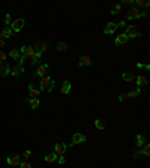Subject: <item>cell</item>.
Here are the masks:
<instances>
[{
	"label": "cell",
	"mask_w": 150,
	"mask_h": 168,
	"mask_svg": "<svg viewBox=\"0 0 150 168\" xmlns=\"http://www.w3.org/2000/svg\"><path fill=\"white\" fill-rule=\"evenodd\" d=\"M39 87H41V92H45V93H50L54 90V80L51 77H42L41 81H39Z\"/></svg>",
	"instance_id": "6da1fadb"
},
{
	"label": "cell",
	"mask_w": 150,
	"mask_h": 168,
	"mask_svg": "<svg viewBox=\"0 0 150 168\" xmlns=\"http://www.w3.org/2000/svg\"><path fill=\"white\" fill-rule=\"evenodd\" d=\"M149 15V11L146 9V11H140V9H137V8H132V9H129V12H128V15L125 17L126 20H138V18H141V17H147Z\"/></svg>",
	"instance_id": "7a4b0ae2"
},
{
	"label": "cell",
	"mask_w": 150,
	"mask_h": 168,
	"mask_svg": "<svg viewBox=\"0 0 150 168\" xmlns=\"http://www.w3.org/2000/svg\"><path fill=\"white\" fill-rule=\"evenodd\" d=\"M125 35L131 39H135V38H140L141 36V32L135 27V26H126L125 27Z\"/></svg>",
	"instance_id": "3957f363"
},
{
	"label": "cell",
	"mask_w": 150,
	"mask_h": 168,
	"mask_svg": "<svg viewBox=\"0 0 150 168\" xmlns=\"http://www.w3.org/2000/svg\"><path fill=\"white\" fill-rule=\"evenodd\" d=\"M11 30L12 32H15V33H20L21 30H23V27H24V20L23 18H17V20H14L12 21V24H11Z\"/></svg>",
	"instance_id": "277c9868"
},
{
	"label": "cell",
	"mask_w": 150,
	"mask_h": 168,
	"mask_svg": "<svg viewBox=\"0 0 150 168\" xmlns=\"http://www.w3.org/2000/svg\"><path fill=\"white\" fill-rule=\"evenodd\" d=\"M86 141V135H83V134H80V132H75L74 135H72V143L69 144V147L71 146H75V144H81V143H84Z\"/></svg>",
	"instance_id": "5b68a950"
},
{
	"label": "cell",
	"mask_w": 150,
	"mask_h": 168,
	"mask_svg": "<svg viewBox=\"0 0 150 168\" xmlns=\"http://www.w3.org/2000/svg\"><path fill=\"white\" fill-rule=\"evenodd\" d=\"M6 162L9 165H12V167H18L21 164V156L20 155H11V156L6 158Z\"/></svg>",
	"instance_id": "8992f818"
},
{
	"label": "cell",
	"mask_w": 150,
	"mask_h": 168,
	"mask_svg": "<svg viewBox=\"0 0 150 168\" xmlns=\"http://www.w3.org/2000/svg\"><path fill=\"white\" fill-rule=\"evenodd\" d=\"M66 149H68V144L59 143V144H56V146H54V153H56L57 156H63L65 152H66Z\"/></svg>",
	"instance_id": "52a82bcc"
},
{
	"label": "cell",
	"mask_w": 150,
	"mask_h": 168,
	"mask_svg": "<svg viewBox=\"0 0 150 168\" xmlns=\"http://www.w3.org/2000/svg\"><path fill=\"white\" fill-rule=\"evenodd\" d=\"M24 72V68L21 66V65H15V66H11V71H9V74L12 75V77H20L21 74Z\"/></svg>",
	"instance_id": "ba28073f"
},
{
	"label": "cell",
	"mask_w": 150,
	"mask_h": 168,
	"mask_svg": "<svg viewBox=\"0 0 150 168\" xmlns=\"http://www.w3.org/2000/svg\"><path fill=\"white\" fill-rule=\"evenodd\" d=\"M117 27H119V26H117V23H113V21H111V23H108L107 26H105L104 33H105V35H113V33L117 32Z\"/></svg>",
	"instance_id": "9c48e42d"
},
{
	"label": "cell",
	"mask_w": 150,
	"mask_h": 168,
	"mask_svg": "<svg viewBox=\"0 0 150 168\" xmlns=\"http://www.w3.org/2000/svg\"><path fill=\"white\" fill-rule=\"evenodd\" d=\"M47 71H48V65H47V63L39 65V66L36 68V71H35V75L39 77V78H42V77H45V72H47Z\"/></svg>",
	"instance_id": "30bf717a"
},
{
	"label": "cell",
	"mask_w": 150,
	"mask_h": 168,
	"mask_svg": "<svg viewBox=\"0 0 150 168\" xmlns=\"http://www.w3.org/2000/svg\"><path fill=\"white\" fill-rule=\"evenodd\" d=\"M9 71H11L9 63H6V62H0V75H2V77L9 75Z\"/></svg>",
	"instance_id": "8fae6325"
},
{
	"label": "cell",
	"mask_w": 150,
	"mask_h": 168,
	"mask_svg": "<svg viewBox=\"0 0 150 168\" xmlns=\"http://www.w3.org/2000/svg\"><path fill=\"white\" fill-rule=\"evenodd\" d=\"M71 89H72L71 83H69L68 80H65L63 84H62V87H60V93H62V95H69V93H71Z\"/></svg>",
	"instance_id": "7c38bea8"
},
{
	"label": "cell",
	"mask_w": 150,
	"mask_h": 168,
	"mask_svg": "<svg viewBox=\"0 0 150 168\" xmlns=\"http://www.w3.org/2000/svg\"><path fill=\"white\" fill-rule=\"evenodd\" d=\"M128 41H129V38H128L126 35H125V33H122V35H119V36L116 38L114 44H116V45H125Z\"/></svg>",
	"instance_id": "4fadbf2b"
},
{
	"label": "cell",
	"mask_w": 150,
	"mask_h": 168,
	"mask_svg": "<svg viewBox=\"0 0 150 168\" xmlns=\"http://www.w3.org/2000/svg\"><path fill=\"white\" fill-rule=\"evenodd\" d=\"M29 93H30V98H33V99H39L41 90L35 89V87H33V84H29Z\"/></svg>",
	"instance_id": "5bb4252c"
},
{
	"label": "cell",
	"mask_w": 150,
	"mask_h": 168,
	"mask_svg": "<svg viewBox=\"0 0 150 168\" xmlns=\"http://www.w3.org/2000/svg\"><path fill=\"white\" fill-rule=\"evenodd\" d=\"M144 144H146V137L141 135V134L137 135V137H135V146H137V149H141Z\"/></svg>",
	"instance_id": "9a60e30c"
},
{
	"label": "cell",
	"mask_w": 150,
	"mask_h": 168,
	"mask_svg": "<svg viewBox=\"0 0 150 168\" xmlns=\"http://www.w3.org/2000/svg\"><path fill=\"white\" fill-rule=\"evenodd\" d=\"M24 56H26L27 59H33L35 56H36V50L33 47H27L26 45V51H24Z\"/></svg>",
	"instance_id": "2e32d148"
},
{
	"label": "cell",
	"mask_w": 150,
	"mask_h": 168,
	"mask_svg": "<svg viewBox=\"0 0 150 168\" xmlns=\"http://www.w3.org/2000/svg\"><path fill=\"white\" fill-rule=\"evenodd\" d=\"M92 65V59L89 57V56H83L81 59H80V62H78V66L81 68V66H90Z\"/></svg>",
	"instance_id": "e0dca14e"
},
{
	"label": "cell",
	"mask_w": 150,
	"mask_h": 168,
	"mask_svg": "<svg viewBox=\"0 0 150 168\" xmlns=\"http://www.w3.org/2000/svg\"><path fill=\"white\" fill-rule=\"evenodd\" d=\"M135 81H137V86H138V89H141L143 86H146V84H147V78H146L144 75H138V77L135 78Z\"/></svg>",
	"instance_id": "ac0fdd59"
},
{
	"label": "cell",
	"mask_w": 150,
	"mask_h": 168,
	"mask_svg": "<svg viewBox=\"0 0 150 168\" xmlns=\"http://www.w3.org/2000/svg\"><path fill=\"white\" fill-rule=\"evenodd\" d=\"M11 36H12L11 27H5V29L2 30V33H0V38H3V39H8V38H11Z\"/></svg>",
	"instance_id": "d6986e66"
},
{
	"label": "cell",
	"mask_w": 150,
	"mask_h": 168,
	"mask_svg": "<svg viewBox=\"0 0 150 168\" xmlns=\"http://www.w3.org/2000/svg\"><path fill=\"white\" fill-rule=\"evenodd\" d=\"M27 102H29V105H30L33 110H36V108L41 105V101H39V99H33V98H29Z\"/></svg>",
	"instance_id": "ffe728a7"
},
{
	"label": "cell",
	"mask_w": 150,
	"mask_h": 168,
	"mask_svg": "<svg viewBox=\"0 0 150 168\" xmlns=\"http://www.w3.org/2000/svg\"><path fill=\"white\" fill-rule=\"evenodd\" d=\"M120 8H122V5H119V3H114V5H111V8H110V12H111L113 15H117V14H120Z\"/></svg>",
	"instance_id": "44dd1931"
},
{
	"label": "cell",
	"mask_w": 150,
	"mask_h": 168,
	"mask_svg": "<svg viewBox=\"0 0 150 168\" xmlns=\"http://www.w3.org/2000/svg\"><path fill=\"white\" fill-rule=\"evenodd\" d=\"M56 159H57V155H56L54 152H53V153H50V155H47V156H45V162H47V164H53V162H54Z\"/></svg>",
	"instance_id": "7402d4cb"
},
{
	"label": "cell",
	"mask_w": 150,
	"mask_h": 168,
	"mask_svg": "<svg viewBox=\"0 0 150 168\" xmlns=\"http://www.w3.org/2000/svg\"><path fill=\"white\" fill-rule=\"evenodd\" d=\"M122 78L126 81V83H131L135 77H134V74H131V72H123V75H122Z\"/></svg>",
	"instance_id": "603a6c76"
},
{
	"label": "cell",
	"mask_w": 150,
	"mask_h": 168,
	"mask_svg": "<svg viewBox=\"0 0 150 168\" xmlns=\"http://www.w3.org/2000/svg\"><path fill=\"white\" fill-rule=\"evenodd\" d=\"M41 56H42V53H41V51H36V56L32 59V66H38V65H39Z\"/></svg>",
	"instance_id": "cb8c5ba5"
},
{
	"label": "cell",
	"mask_w": 150,
	"mask_h": 168,
	"mask_svg": "<svg viewBox=\"0 0 150 168\" xmlns=\"http://www.w3.org/2000/svg\"><path fill=\"white\" fill-rule=\"evenodd\" d=\"M95 126H96V129H99V131L105 129V125H104V122H102L101 119H96V120H95Z\"/></svg>",
	"instance_id": "d4e9b609"
},
{
	"label": "cell",
	"mask_w": 150,
	"mask_h": 168,
	"mask_svg": "<svg viewBox=\"0 0 150 168\" xmlns=\"http://www.w3.org/2000/svg\"><path fill=\"white\" fill-rule=\"evenodd\" d=\"M140 95H141V89H135V90L128 93V98H138Z\"/></svg>",
	"instance_id": "484cf974"
},
{
	"label": "cell",
	"mask_w": 150,
	"mask_h": 168,
	"mask_svg": "<svg viewBox=\"0 0 150 168\" xmlns=\"http://www.w3.org/2000/svg\"><path fill=\"white\" fill-rule=\"evenodd\" d=\"M9 57H12L14 60H18L20 59V51L17 50V48H14V50L9 51Z\"/></svg>",
	"instance_id": "4316f807"
},
{
	"label": "cell",
	"mask_w": 150,
	"mask_h": 168,
	"mask_svg": "<svg viewBox=\"0 0 150 168\" xmlns=\"http://www.w3.org/2000/svg\"><path fill=\"white\" fill-rule=\"evenodd\" d=\"M66 50H68V44H66V42H59V44H57V51L63 53V51H66Z\"/></svg>",
	"instance_id": "83f0119b"
},
{
	"label": "cell",
	"mask_w": 150,
	"mask_h": 168,
	"mask_svg": "<svg viewBox=\"0 0 150 168\" xmlns=\"http://www.w3.org/2000/svg\"><path fill=\"white\" fill-rule=\"evenodd\" d=\"M135 5L137 6H144V8H149V5H150V2H149V0H137V2H135Z\"/></svg>",
	"instance_id": "f1b7e54d"
},
{
	"label": "cell",
	"mask_w": 150,
	"mask_h": 168,
	"mask_svg": "<svg viewBox=\"0 0 150 168\" xmlns=\"http://www.w3.org/2000/svg\"><path fill=\"white\" fill-rule=\"evenodd\" d=\"M141 152H143V156H149L150 155V146L149 144H144V146L141 147Z\"/></svg>",
	"instance_id": "f546056e"
},
{
	"label": "cell",
	"mask_w": 150,
	"mask_h": 168,
	"mask_svg": "<svg viewBox=\"0 0 150 168\" xmlns=\"http://www.w3.org/2000/svg\"><path fill=\"white\" fill-rule=\"evenodd\" d=\"M122 5H125V6H131V8H134L135 6V2L134 0H123V3Z\"/></svg>",
	"instance_id": "4dcf8cb0"
},
{
	"label": "cell",
	"mask_w": 150,
	"mask_h": 168,
	"mask_svg": "<svg viewBox=\"0 0 150 168\" xmlns=\"http://www.w3.org/2000/svg\"><path fill=\"white\" fill-rule=\"evenodd\" d=\"M12 21H14V20H12V15H11V14H6V15H5V23L8 24V27H9V24H12Z\"/></svg>",
	"instance_id": "1f68e13d"
},
{
	"label": "cell",
	"mask_w": 150,
	"mask_h": 168,
	"mask_svg": "<svg viewBox=\"0 0 150 168\" xmlns=\"http://www.w3.org/2000/svg\"><path fill=\"white\" fill-rule=\"evenodd\" d=\"M27 60H29V59H27L26 56H24V54H23V56H20V59H18V65H21V66H23V65H24V63H26Z\"/></svg>",
	"instance_id": "d6a6232c"
},
{
	"label": "cell",
	"mask_w": 150,
	"mask_h": 168,
	"mask_svg": "<svg viewBox=\"0 0 150 168\" xmlns=\"http://www.w3.org/2000/svg\"><path fill=\"white\" fill-rule=\"evenodd\" d=\"M141 156H143L141 149H135V150H134V158H135V159H138V158H141Z\"/></svg>",
	"instance_id": "836d02e7"
},
{
	"label": "cell",
	"mask_w": 150,
	"mask_h": 168,
	"mask_svg": "<svg viewBox=\"0 0 150 168\" xmlns=\"http://www.w3.org/2000/svg\"><path fill=\"white\" fill-rule=\"evenodd\" d=\"M21 156H23V158H24V159H29V158H30V156H32V150H24V152H23V155H21Z\"/></svg>",
	"instance_id": "e575fe53"
},
{
	"label": "cell",
	"mask_w": 150,
	"mask_h": 168,
	"mask_svg": "<svg viewBox=\"0 0 150 168\" xmlns=\"http://www.w3.org/2000/svg\"><path fill=\"white\" fill-rule=\"evenodd\" d=\"M137 68H138V69H146V71L150 69V66H149V65H144V63H137Z\"/></svg>",
	"instance_id": "d590c367"
},
{
	"label": "cell",
	"mask_w": 150,
	"mask_h": 168,
	"mask_svg": "<svg viewBox=\"0 0 150 168\" xmlns=\"http://www.w3.org/2000/svg\"><path fill=\"white\" fill-rule=\"evenodd\" d=\"M6 59H8V54L0 50V62H6Z\"/></svg>",
	"instance_id": "8d00e7d4"
},
{
	"label": "cell",
	"mask_w": 150,
	"mask_h": 168,
	"mask_svg": "<svg viewBox=\"0 0 150 168\" xmlns=\"http://www.w3.org/2000/svg\"><path fill=\"white\" fill-rule=\"evenodd\" d=\"M20 167H21V168H32V165H30L29 162H21Z\"/></svg>",
	"instance_id": "74e56055"
},
{
	"label": "cell",
	"mask_w": 150,
	"mask_h": 168,
	"mask_svg": "<svg viewBox=\"0 0 150 168\" xmlns=\"http://www.w3.org/2000/svg\"><path fill=\"white\" fill-rule=\"evenodd\" d=\"M125 99H128V95H120V96H119V101H120V102H123Z\"/></svg>",
	"instance_id": "f35d334b"
},
{
	"label": "cell",
	"mask_w": 150,
	"mask_h": 168,
	"mask_svg": "<svg viewBox=\"0 0 150 168\" xmlns=\"http://www.w3.org/2000/svg\"><path fill=\"white\" fill-rule=\"evenodd\" d=\"M117 26H119V27H126V23H125V21H120V23H117Z\"/></svg>",
	"instance_id": "ab89813d"
},
{
	"label": "cell",
	"mask_w": 150,
	"mask_h": 168,
	"mask_svg": "<svg viewBox=\"0 0 150 168\" xmlns=\"http://www.w3.org/2000/svg\"><path fill=\"white\" fill-rule=\"evenodd\" d=\"M3 47H5V39H3V38H0V50H2Z\"/></svg>",
	"instance_id": "60d3db41"
},
{
	"label": "cell",
	"mask_w": 150,
	"mask_h": 168,
	"mask_svg": "<svg viewBox=\"0 0 150 168\" xmlns=\"http://www.w3.org/2000/svg\"><path fill=\"white\" fill-rule=\"evenodd\" d=\"M59 164H65V156H59Z\"/></svg>",
	"instance_id": "b9f144b4"
}]
</instances>
